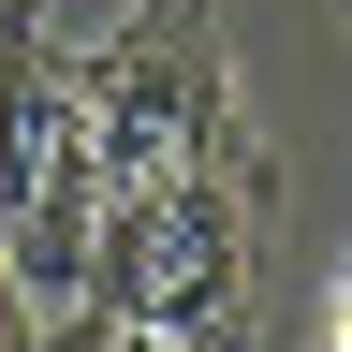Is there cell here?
Returning <instances> with one entry per match:
<instances>
[{
	"label": "cell",
	"instance_id": "277c9868",
	"mask_svg": "<svg viewBox=\"0 0 352 352\" xmlns=\"http://www.w3.org/2000/svg\"><path fill=\"white\" fill-rule=\"evenodd\" d=\"M44 352H176V338L118 323V308H59V323H44Z\"/></svg>",
	"mask_w": 352,
	"mask_h": 352
},
{
	"label": "cell",
	"instance_id": "3957f363",
	"mask_svg": "<svg viewBox=\"0 0 352 352\" xmlns=\"http://www.w3.org/2000/svg\"><path fill=\"white\" fill-rule=\"evenodd\" d=\"M88 308H118V323H147L176 352H235L250 338V191L235 176H176V191L103 206Z\"/></svg>",
	"mask_w": 352,
	"mask_h": 352
},
{
	"label": "cell",
	"instance_id": "8992f818",
	"mask_svg": "<svg viewBox=\"0 0 352 352\" xmlns=\"http://www.w3.org/2000/svg\"><path fill=\"white\" fill-rule=\"evenodd\" d=\"M323 352H352V264H338V294H323Z\"/></svg>",
	"mask_w": 352,
	"mask_h": 352
},
{
	"label": "cell",
	"instance_id": "6da1fadb",
	"mask_svg": "<svg viewBox=\"0 0 352 352\" xmlns=\"http://www.w3.org/2000/svg\"><path fill=\"white\" fill-rule=\"evenodd\" d=\"M0 264L59 323L103 264V147H88V59L44 15H0Z\"/></svg>",
	"mask_w": 352,
	"mask_h": 352
},
{
	"label": "cell",
	"instance_id": "5b68a950",
	"mask_svg": "<svg viewBox=\"0 0 352 352\" xmlns=\"http://www.w3.org/2000/svg\"><path fill=\"white\" fill-rule=\"evenodd\" d=\"M0 352H44V308H30V279L0 264Z\"/></svg>",
	"mask_w": 352,
	"mask_h": 352
},
{
	"label": "cell",
	"instance_id": "7a4b0ae2",
	"mask_svg": "<svg viewBox=\"0 0 352 352\" xmlns=\"http://www.w3.org/2000/svg\"><path fill=\"white\" fill-rule=\"evenodd\" d=\"M88 59V147H103V206L176 191V176H235V74H220L206 0H132Z\"/></svg>",
	"mask_w": 352,
	"mask_h": 352
}]
</instances>
